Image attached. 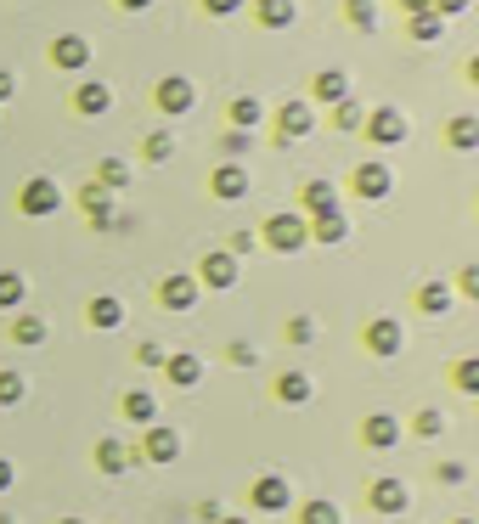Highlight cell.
<instances>
[{
	"label": "cell",
	"instance_id": "cell-49",
	"mask_svg": "<svg viewBox=\"0 0 479 524\" xmlns=\"http://www.w3.org/2000/svg\"><path fill=\"white\" fill-rule=\"evenodd\" d=\"M12 90H18V80H12V73H6V68H0V102H6V96H12Z\"/></svg>",
	"mask_w": 479,
	"mask_h": 524
},
{
	"label": "cell",
	"instance_id": "cell-50",
	"mask_svg": "<svg viewBox=\"0 0 479 524\" xmlns=\"http://www.w3.org/2000/svg\"><path fill=\"white\" fill-rule=\"evenodd\" d=\"M400 6H406V12H429V6H435V0H400Z\"/></svg>",
	"mask_w": 479,
	"mask_h": 524
},
{
	"label": "cell",
	"instance_id": "cell-5",
	"mask_svg": "<svg viewBox=\"0 0 479 524\" xmlns=\"http://www.w3.org/2000/svg\"><path fill=\"white\" fill-rule=\"evenodd\" d=\"M367 135H373L378 147H395V142H406V113H395V107H378L373 119L361 125Z\"/></svg>",
	"mask_w": 479,
	"mask_h": 524
},
{
	"label": "cell",
	"instance_id": "cell-52",
	"mask_svg": "<svg viewBox=\"0 0 479 524\" xmlns=\"http://www.w3.org/2000/svg\"><path fill=\"white\" fill-rule=\"evenodd\" d=\"M119 6H125V12H147L152 0H119Z\"/></svg>",
	"mask_w": 479,
	"mask_h": 524
},
{
	"label": "cell",
	"instance_id": "cell-1",
	"mask_svg": "<svg viewBox=\"0 0 479 524\" xmlns=\"http://www.w3.org/2000/svg\"><path fill=\"white\" fill-rule=\"evenodd\" d=\"M305 243H311V226H305V214H271V220H266V249H276V254H299Z\"/></svg>",
	"mask_w": 479,
	"mask_h": 524
},
{
	"label": "cell",
	"instance_id": "cell-46",
	"mask_svg": "<svg viewBox=\"0 0 479 524\" xmlns=\"http://www.w3.org/2000/svg\"><path fill=\"white\" fill-rule=\"evenodd\" d=\"M254 249V231H237V237H231V249L226 254H249Z\"/></svg>",
	"mask_w": 479,
	"mask_h": 524
},
{
	"label": "cell",
	"instance_id": "cell-45",
	"mask_svg": "<svg viewBox=\"0 0 479 524\" xmlns=\"http://www.w3.org/2000/svg\"><path fill=\"white\" fill-rule=\"evenodd\" d=\"M204 6L214 12V18H231V12H237V6H243V0H204Z\"/></svg>",
	"mask_w": 479,
	"mask_h": 524
},
{
	"label": "cell",
	"instance_id": "cell-11",
	"mask_svg": "<svg viewBox=\"0 0 479 524\" xmlns=\"http://www.w3.org/2000/svg\"><path fill=\"white\" fill-rule=\"evenodd\" d=\"M400 338H406V333H400V321L395 316H378L373 328H367V350H373V356H395Z\"/></svg>",
	"mask_w": 479,
	"mask_h": 524
},
{
	"label": "cell",
	"instance_id": "cell-56",
	"mask_svg": "<svg viewBox=\"0 0 479 524\" xmlns=\"http://www.w3.org/2000/svg\"><path fill=\"white\" fill-rule=\"evenodd\" d=\"M63 524H80V519H63Z\"/></svg>",
	"mask_w": 479,
	"mask_h": 524
},
{
	"label": "cell",
	"instance_id": "cell-2",
	"mask_svg": "<svg viewBox=\"0 0 479 524\" xmlns=\"http://www.w3.org/2000/svg\"><path fill=\"white\" fill-rule=\"evenodd\" d=\"M18 204H23V214H35V220H45V214H57V209H63V187H57L51 175H35V181H23Z\"/></svg>",
	"mask_w": 479,
	"mask_h": 524
},
{
	"label": "cell",
	"instance_id": "cell-14",
	"mask_svg": "<svg viewBox=\"0 0 479 524\" xmlns=\"http://www.w3.org/2000/svg\"><path fill=\"white\" fill-rule=\"evenodd\" d=\"M51 63H57V68H85V63H90V45H85L80 35H57V40H51Z\"/></svg>",
	"mask_w": 479,
	"mask_h": 524
},
{
	"label": "cell",
	"instance_id": "cell-18",
	"mask_svg": "<svg viewBox=\"0 0 479 524\" xmlns=\"http://www.w3.org/2000/svg\"><path fill=\"white\" fill-rule=\"evenodd\" d=\"M276 125H282V142H293V135H311L316 119H311V107H305V102H288L282 113H276Z\"/></svg>",
	"mask_w": 479,
	"mask_h": 524
},
{
	"label": "cell",
	"instance_id": "cell-13",
	"mask_svg": "<svg viewBox=\"0 0 479 524\" xmlns=\"http://www.w3.org/2000/svg\"><path fill=\"white\" fill-rule=\"evenodd\" d=\"M373 507L395 519V513H406V507H412V490L400 485V480H378V485H373Z\"/></svg>",
	"mask_w": 479,
	"mask_h": 524
},
{
	"label": "cell",
	"instance_id": "cell-25",
	"mask_svg": "<svg viewBox=\"0 0 479 524\" xmlns=\"http://www.w3.org/2000/svg\"><path fill=\"white\" fill-rule=\"evenodd\" d=\"M276 400L305 406V400H311V378H305V373H282V378H276Z\"/></svg>",
	"mask_w": 479,
	"mask_h": 524
},
{
	"label": "cell",
	"instance_id": "cell-27",
	"mask_svg": "<svg viewBox=\"0 0 479 524\" xmlns=\"http://www.w3.org/2000/svg\"><path fill=\"white\" fill-rule=\"evenodd\" d=\"M97 468H102V474H125V468H130V451H125L119 440H102V445H97Z\"/></svg>",
	"mask_w": 479,
	"mask_h": 524
},
{
	"label": "cell",
	"instance_id": "cell-23",
	"mask_svg": "<svg viewBox=\"0 0 479 524\" xmlns=\"http://www.w3.org/2000/svg\"><path fill=\"white\" fill-rule=\"evenodd\" d=\"M80 204L90 209V220H97V226H113V192H107V187H85Z\"/></svg>",
	"mask_w": 479,
	"mask_h": 524
},
{
	"label": "cell",
	"instance_id": "cell-35",
	"mask_svg": "<svg viewBox=\"0 0 479 524\" xmlns=\"http://www.w3.org/2000/svg\"><path fill=\"white\" fill-rule=\"evenodd\" d=\"M452 147H462V152H474V147H479V125H474L468 113L452 119Z\"/></svg>",
	"mask_w": 479,
	"mask_h": 524
},
{
	"label": "cell",
	"instance_id": "cell-30",
	"mask_svg": "<svg viewBox=\"0 0 479 524\" xmlns=\"http://www.w3.org/2000/svg\"><path fill=\"white\" fill-rule=\"evenodd\" d=\"M440 35H445V18H440L435 6H429V12H412V40H440Z\"/></svg>",
	"mask_w": 479,
	"mask_h": 524
},
{
	"label": "cell",
	"instance_id": "cell-40",
	"mask_svg": "<svg viewBox=\"0 0 479 524\" xmlns=\"http://www.w3.org/2000/svg\"><path fill=\"white\" fill-rule=\"evenodd\" d=\"M288 338H293V344H311V338H316V321H311V316H293V321H288Z\"/></svg>",
	"mask_w": 479,
	"mask_h": 524
},
{
	"label": "cell",
	"instance_id": "cell-33",
	"mask_svg": "<svg viewBox=\"0 0 479 524\" xmlns=\"http://www.w3.org/2000/svg\"><path fill=\"white\" fill-rule=\"evenodd\" d=\"M299 524H344V513H338L333 502H305L299 507Z\"/></svg>",
	"mask_w": 479,
	"mask_h": 524
},
{
	"label": "cell",
	"instance_id": "cell-44",
	"mask_svg": "<svg viewBox=\"0 0 479 524\" xmlns=\"http://www.w3.org/2000/svg\"><path fill=\"white\" fill-rule=\"evenodd\" d=\"M231 361H237V366H254V361H259V350H249V344H231Z\"/></svg>",
	"mask_w": 479,
	"mask_h": 524
},
{
	"label": "cell",
	"instance_id": "cell-54",
	"mask_svg": "<svg viewBox=\"0 0 479 524\" xmlns=\"http://www.w3.org/2000/svg\"><path fill=\"white\" fill-rule=\"evenodd\" d=\"M220 524H249V519H220Z\"/></svg>",
	"mask_w": 479,
	"mask_h": 524
},
{
	"label": "cell",
	"instance_id": "cell-41",
	"mask_svg": "<svg viewBox=\"0 0 479 524\" xmlns=\"http://www.w3.org/2000/svg\"><path fill=\"white\" fill-rule=\"evenodd\" d=\"M457 389H468V395L479 389V361H462L457 366Z\"/></svg>",
	"mask_w": 479,
	"mask_h": 524
},
{
	"label": "cell",
	"instance_id": "cell-55",
	"mask_svg": "<svg viewBox=\"0 0 479 524\" xmlns=\"http://www.w3.org/2000/svg\"><path fill=\"white\" fill-rule=\"evenodd\" d=\"M457 524H474V519H457Z\"/></svg>",
	"mask_w": 479,
	"mask_h": 524
},
{
	"label": "cell",
	"instance_id": "cell-8",
	"mask_svg": "<svg viewBox=\"0 0 479 524\" xmlns=\"http://www.w3.org/2000/svg\"><path fill=\"white\" fill-rule=\"evenodd\" d=\"M249 187H254V181H249V169H243V164H220V169H214V197H226V204L249 197Z\"/></svg>",
	"mask_w": 479,
	"mask_h": 524
},
{
	"label": "cell",
	"instance_id": "cell-15",
	"mask_svg": "<svg viewBox=\"0 0 479 524\" xmlns=\"http://www.w3.org/2000/svg\"><path fill=\"white\" fill-rule=\"evenodd\" d=\"M73 107H80L85 119H97V113H107V107H113V90H107L102 80H85L80 90H73Z\"/></svg>",
	"mask_w": 479,
	"mask_h": 524
},
{
	"label": "cell",
	"instance_id": "cell-26",
	"mask_svg": "<svg viewBox=\"0 0 479 524\" xmlns=\"http://www.w3.org/2000/svg\"><path fill=\"white\" fill-rule=\"evenodd\" d=\"M259 119H266L259 96H237V102H231V125H237V130H249V135H254V125H259Z\"/></svg>",
	"mask_w": 479,
	"mask_h": 524
},
{
	"label": "cell",
	"instance_id": "cell-31",
	"mask_svg": "<svg viewBox=\"0 0 479 524\" xmlns=\"http://www.w3.org/2000/svg\"><path fill=\"white\" fill-rule=\"evenodd\" d=\"M12 338H18L23 350H35V344H45V321L40 316H18L12 321Z\"/></svg>",
	"mask_w": 479,
	"mask_h": 524
},
{
	"label": "cell",
	"instance_id": "cell-32",
	"mask_svg": "<svg viewBox=\"0 0 479 524\" xmlns=\"http://www.w3.org/2000/svg\"><path fill=\"white\" fill-rule=\"evenodd\" d=\"M97 187L125 192V187H130V164H125V158H102V181H97Z\"/></svg>",
	"mask_w": 479,
	"mask_h": 524
},
{
	"label": "cell",
	"instance_id": "cell-48",
	"mask_svg": "<svg viewBox=\"0 0 479 524\" xmlns=\"http://www.w3.org/2000/svg\"><path fill=\"white\" fill-rule=\"evenodd\" d=\"M197 519H204V524H220L226 513H220V502H204V507H197Z\"/></svg>",
	"mask_w": 479,
	"mask_h": 524
},
{
	"label": "cell",
	"instance_id": "cell-20",
	"mask_svg": "<svg viewBox=\"0 0 479 524\" xmlns=\"http://www.w3.org/2000/svg\"><path fill=\"white\" fill-rule=\"evenodd\" d=\"M311 237H316V243H344V237H350V220H344V209H328V214H316Z\"/></svg>",
	"mask_w": 479,
	"mask_h": 524
},
{
	"label": "cell",
	"instance_id": "cell-19",
	"mask_svg": "<svg viewBox=\"0 0 479 524\" xmlns=\"http://www.w3.org/2000/svg\"><path fill=\"white\" fill-rule=\"evenodd\" d=\"M119 321H125V304H119L113 294H97L90 299V328H102V333H113Z\"/></svg>",
	"mask_w": 479,
	"mask_h": 524
},
{
	"label": "cell",
	"instance_id": "cell-53",
	"mask_svg": "<svg viewBox=\"0 0 479 524\" xmlns=\"http://www.w3.org/2000/svg\"><path fill=\"white\" fill-rule=\"evenodd\" d=\"M0 524H18V519H12V513H0Z\"/></svg>",
	"mask_w": 479,
	"mask_h": 524
},
{
	"label": "cell",
	"instance_id": "cell-4",
	"mask_svg": "<svg viewBox=\"0 0 479 524\" xmlns=\"http://www.w3.org/2000/svg\"><path fill=\"white\" fill-rule=\"evenodd\" d=\"M249 497H254L259 513H282V507L293 502V490H288L282 474H266V480H254V485H249Z\"/></svg>",
	"mask_w": 479,
	"mask_h": 524
},
{
	"label": "cell",
	"instance_id": "cell-6",
	"mask_svg": "<svg viewBox=\"0 0 479 524\" xmlns=\"http://www.w3.org/2000/svg\"><path fill=\"white\" fill-rule=\"evenodd\" d=\"M192 102H197V90L187 73H169V80H158V107L164 113H192Z\"/></svg>",
	"mask_w": 479,
	"mask_h": 524
},
{
	"label": "cell",
	"instance_id": "cell-17",
	"mask_svg": "<svg viewBox=\"0 0 479 524\" xmlns=\"http://www.w3.org/2000/svg\"><path fill=\"white\" fill-rule=\"evenodd\" d=\"M299 209H305V214H328V209H338L333 181H311V187L299 192Z\"/></svg>",
	"mask_w": 479,
	"mask_h": 524
},
{
	"label": "cell",
	"instance_id": "cell-36",
	"mask_svg": "<svg viewBox=\"0 0 479 524\" xmlns=\"http://www.w3.org/2000/svg\"><path fill=\"white\" fill-rule=\"evenodd\" d=\"M344 12L355 28H378V0H344Z\"/></svg>",
	"mask_w": 479,
	"mask_h": 524
},
{
	"label": "cell",
	"instance_id": "cell-39",
	"mask_svg": "<svg viewBox=\"0 0 479 524\" xmlns=\"http://www.w3.org/2000/svg\"><path fill=\"white\" fill-rule=\"evenodd\" d=\"M417 435H423V440H440V435H445V418H440V412H417Z\"/></svg>",
	"mask_w": 479,
	"mask_h": 524
},
{
	"label": "cell",
	"instance_id": "cell-34",
	"mask_svg": "<svg viewBox=\"0 0 479 524\" xmlns=\"http://www.w3.org/2000/svg\"><path fill=\"white\" fill-rule=\"evenodd\" d=\"M333 125H338V130H361V125H367L361 102H350V96H344V102H333Z\"/></svg>",
	"mask_w": 479,
	"mask_h": 524
},
{
	"label": "cell",
	"instance_id": "cell-22",
	"mask_svg": "<svg viewBox=\"0 0 479 524\" xmlns=\"http://www.w3.org/2000/svg\"><path fill=\"white\" fill-rule=\"evenodd\" d=\"M316 96H321V102H344V96H350V73H344V68H321V73H316Z\"/></svg>",
	"mask_w": 479,
	"mask_h": 524
},
{
	"label": "cell",
	"instance_id": "cell-16",
	"mask_svg": "<svg viewBox=\"0 0 479 524\" xmlns=\"http://www.w3.org/2000/svg\"><path fill=\"white\" fill-rule=\"evenodd\" d=\"M164 373H169V383H175V389H192V383L204 378V361L181 350V356H164Z\"/></svg>",
	"mask_w": 479,
	"mask_h": 524
},
{
	"label": "cell",
	"instance_id": "cell-21",
	"mask_svg": "<svg viewBox=\"0 0 479 524\" xmlns=\"http://www.w3.org/2000/svg\"><path fill=\"white\" fill-rule=\"evenodd\" d=\"M254 18L266 23V28H288L293 18H299V6H293V0H259V6H254Z\"/></svg>",
	"mask_w": 479,
	"mask_h": 524
},
{
	"label": "cell",
	"instance_id": "cell-51",
	"mask_svg": "<svg viewBox=\"0 0 479 524\" xmlns=\"http://www.w3.org/2000/svg\"><path fill=\"white\" fill-rule=\"evenodd\" d=\"M6 485H12V462L0 457V490H6Z\"/></svg>",
	"mask_w": 479,
	"mask_h": 524
},
{
	"label": "cell",
	"instance_id": "cell-42",
	"mask_svg": "<svg viewBox=\"0 0 479 524\" xmlns=\"http://www.w3.org/2000/svg\"><path fill=\"white\" fill-rule=\"evenodd\" d=\"M164 356H169L164 344H142V350H135V361H142V366H164Z\"/></svg>",
	"mask_w": 479,
	"mask_h": 524
},
{
	"label": "cell",
	"instance_id": "cell-7",
	"mask_svg": "<svg viewBox=\"0 0 479 524\" xmlns=\"http://www.w3.org/2000/svg\"><path fill=\"white\" fill-rule=\"evenodd\" d=\"M197 282H209V288H237V254H226V249L204 254V266H197Z\"/></svg>",
	"mask_w": 479,
	"mask_h": 524
},
{
	"label": "cell",
	"instance_id": "cell-29",
	"mask_svg": "<svg viewBox=\"0 0 479 524\" xmlns=\"http://www.w3.org/2000/svg\"><path fill=\"white\" fill-rule=\"evenodd\" d=\"M23 299H28V282L18 271H0V311H18Z\"/></svg>",
	"mask_w": 479,
	"mask_h": 524
},
{
	"label": "cell",
	"instance_id": "cell-9",
	"mask_svg": "<svg viewBox=\"0 0 479 524\" xmlns=\"http://www.w3.org/2000/svg\"><path fill=\"white\" fill-rule=\"evenodd\" d=\"M361 440L373 445V451H390V445H400V423L390 418V412H373V418L361 423Z\"/></svg>",
	"mask_w": 479,
	"mask_h": 524
},
{
	"label": "cell",
	"instance_id": "cell-24",
	"mask_svg": "<svg viewBox=\"0 0 479 524\" xmlns=\"http://www.w3.org/2000/svg\"><path fill=\"white\" fill-rule=\"evenodd\" d=\"M417 311H423V316H445V311H452V288H445V282L417 288Z\"/></svg>",
	"mask_w": 479,
	"mask_h": 524
},
{
	"label": "cell",
	"instance_id": "cell-10",
	"mask_svg": "<svg viewBox=\"0 0 479 524\" xmlns=\"http://www.w3.org/2000/svg\"><path fill=\"white\" fill-rule=\"evenodd\" d=\"M142 451H147V462H175L181 457V435H175V428H164V423H147V445H142Z\"/></svg>",
	"mask_w": 479,
	"mask_h": 524
},
{
	"label": "cell",
	"instance_id": "cell-3",
	"mask_svg": "<svg viewBox=\"0 0 479 524\" xmlns=\"http://www.w3.org/2000/svg\"><path fill=\"white\" fill-rule=\"evenodd\" d=\"M390 192H395V169H390V164H378V158L355 164V197L378 204V197H390Z\"/></svg>",
	"mask_w": 479,
	"mask_h": 524
},
{
	"label": "cell",
	"instance_id": "cell-37",
	"mask_svg": "<svg viewBox=\"0 0 479 524\" xmlns=\"http://www.w3.org/2000/svg\"><path fill=\"white\" fill-rule=\"evenodd\" d=\"M28 395V383H23V373H0V406H18V400Z\"/></svg>",
	"mask_w": 479,
	"mask_h": 524
},
{
	"label": "cell",
	"instance_id": "cell-12",
	"mask_svg": "<svg viewBox=\"0 0 479 524\" xmlns=\"http://www.w3.org/2000/svg\"><path fill=\"white\" fill-rule=\"evenodd\" d=\"M158 299L169 304V311H192V304H197V276H164Z\"/></svg>",
	"mask_w": 479,
	"mask_h": 524
},
{
	"label": "cell",
	"instance_id": "cell-43",
	"mask_svg": "<svg viewBox=\"0 0 479 524\" xmlns=\"http://www.w3.org/2000/svg\"><path fill=\"white\" fill-rule=\"evenodd\" d=\"M462 474H468L462 462H440V480H445V485H462Z\"/></svg>",
	"mask_w": 479,
	"mask_h": 524
},
{
	"label": "cell",
	"instance_id": "cell-47",
	"mask_svg": "<svg viewBox=\"0 0 479 524\" xmlns=\"http://www.w3.org/2000/svg\"><path fill=\"white\" fill-rule=\"evenodd\" d=\"M435 12L440 18H457V12H468V0H435Z\"/></svg>",
	"mask_w": 479,
	"mask_h": 524
},
{
	"label": "cell",
	"instance_id": "cell-28",
	"mask_svg": "<svg viewBox=\"0 0 479 524\" xmlns=\"http://www.w3.org/2000/svg\"><path fill=\"white\" fill-rule=\"evenodd\" d=\"M125 418L130 423H152V418H158V400H152L147 389H130L125 395Z\"/></svg>",
	"mask_w": 479,
	"mask_h": 524
},
{
	"label": "cell",
	"instance_id": "cell-38",
	"mask_svg": "<svg viewBox=\"0 0 479 524\" xmlns=\"http://www.w3.org/2000/svg\"><path fill=\"white\" fill-rule=\"evenodd\" d=\"M169 152H175V135H169V130H152V135H147V158H152V164H164Z\"/></svg>",
	"mask_w": 479,
	"mask_h": 524
}]
</instances>
